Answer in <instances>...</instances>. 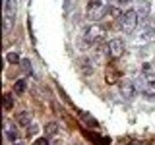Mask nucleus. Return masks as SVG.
Masks as SVG:
<instances>
[{"instance_id":"obj_5","label":"nucleus","mask_w":155,"mask_h":145,"mask_svg":"<svg viewBox=\"0 0 155 145\" xmlns=\"http://www.w3.org/2000/svg\"><path fill=\"white\" fill-rule=\"evenodd\" d=\"M155 39V23H151V21H145V23H142V27H140V31L134 35V41L136 43H151Z\"/></svg>"},{"instance_id":"obj_23","label":"nucleus","mask_w":155,"mask_h":145,"mask_svg":"<svg viewBox=\"0 0 155 145\" xmlns=\"http://www.w3.org/2000/svg\"><path fill=\"white\" fill-rule=\"evenodd\" d=\"M37 134V126H27V135Z\"/></svg>"},{"instance_id":"obj_22","label":"nucleus","mask_w":155,"mask_h":145,"mask_svg":"<svg viewBox=\"0 0 155 145\" xmlns=\"http://www.w3.org/2000/svg\"><path fill=\"white\" fill-rule=\"evenodd\" d=\"M33 145H51V141H48V135H45V137H41V139H37Z\"/></svg>"},{"instance_id":"obj_21","label":"nucleus","mask_w":155,"mask_h":145,"mask_svg":"<svg viewBox=\"0 0 155 145\" xmlns=\"http://www.w3.org/2000/svg\"><path fill=\"white\" fill-rule=\"evenodd\" d=\"M21 68H23V72H25V74H31V64H29V60H21Z\"/></svg>"},{"instance_id":"obj_20","label":"nucleus","mask_w":155,"mask_h":145,"mask_svg":"<svg viewBox=\"0 0 155 145\" xmlns=\"http://www.w3.org/2000/svg\"><path fill=\"white\" fill-rule=\"evenodd\" d=\"M109 14H110V18H118V19H120V16H122V12L118 10V6H113V8H109Z\"/></svg>"},{"instance_id":"obj_7","label":"nucleus","mask_w":155,"mask_h":145,"mask_svg":"<svg viewBox=\"0 0 155 145\" xmlns=\"http://www.w3.org/2000/svg\"><path fill=\"white\" fill-rule=\"evenodd\" d=\"M136 14H138V19L140 23H145L149 21V16H151V2L149 0H142L136 8Z\"/></svg>"},{"instance_id":"obj_2","label":"nucleus","mask_w":155,"mask_h":145,"mask_svg":"<svg viewBox=\"0 0 155 145\" xmlns=\"http://www.w3.org/2000/svg\"><path fill=\"white\" fill-rule=\"evenodd\" d=\"M107 14H109V4L105 0H89L85 8V16L89 21H101Z\"/></svg>"},{"instance_id":"obj_26","label":"nucleus","mask_w":155,"mask_h":145,"mask_svg":"<svg viewBox=\"0 0 155 145\" xmlns=\"http://www.w3.org/2000/svg\"><path fill=\"white\" fill-rule=\"evenodd\" d=\"M14 145H25V143H23V141H16V143H14Z\"/></svg>"},{"instance_id":"obj_24","label":"nucleus","mask_w":155,"mask_h":145,"mask_svg":"<svg viewBox=\"0 0 155 145\" xmlns=\"http://www.w3.org/2000/svg\"><path fill=\"white\" fill-rule=\"evenodd\" d=\"M132 2V0H116V4H118V6H124V4H130Z\"/></svg>"},{"instance_id":"obj_4","label":"nucleus","mask_w":155,"mask_h":145,"mask_svg":"<svg viewBox=\"0 0 155 145\" xmlns=\"http://www.w3.org/2000/svg\"><path fill=\"white\" fill-rule=\"evenodd\" d=\"M138 21L140 19H138L136 10H126V12H122V16H120V29H122L124 33H134Z\"/></svg>"},{"instance_id":"obj_13","label":"nucleus","mask_w":155,"mask_h":145,"mask_svg":"<svg viewBox=\"0 0 155 145\" xmlns=\"http://www.w3.org/2000/svg\"><path fill=\"white\" fill-rule=\"evenodd\" d=\"M80 70L84 76H91L93 74V62L87 60V58H84V60H80Z\"/></svg>"},{"instance_id":"obj_9","label":"nucleus","mask_w":155,"mask_h":145,"mask_svg":"<svg viewBox=\"0 0 155 145\" xmlns=\"http://www.w3.org/2000/svg\"><path fill=\"white\" fill-rule=\"evenodd\" d=\"M118 79H120V72H118V68H114L113 64H109V66H107V72H105V81H107L109 85H114Z\"/></svg>"},{"instance_id":"obj_17","label":"nucleus","mask_w":155,"mask_h":145,"mask_svg":"<svg viewBox=\"0 0 155 145\" xmlns=\"http://www.w3.org/2000/svg\"><path fill=\"white\" fill-rule=\"evenodd\" d=\"M25 79H19L14 83V93H25Z\"/></svg>"},{"instance_id":"obj_14","label":"nucleus","mask_w":155,"mask_h":145,"mask_svg":"<svg viewBox=\"0 0 155 145\" xmlns=\"http://www.w3.org/2000/svg\"><path fill=\"white\" fill-rule=\"evenodd\" d=\"M78 114H80V118L84 120V122H85L87 126H89V128H99V122H97L93 116H89L87 112H80V110H78Z\"/></svg>"},{"instance_id":"obj_3","label":"nucleus","mask_w":155,"mask_h":145,"mask_svg":"<svg viewBox=\"0 0 155 145\" xmlns=\"http://www.w3.org/2000/svg\"><path fill=\"white\" fill-rule=\"evenodd\" d=\"M84 41L87 45H101L105 41V29L97 23H89L84 29Z\"/></svg>"},{"instance_id":"obj_19","label":"nucleus","mask_w":155,"mask_h":145,"mask_svg":"<svg viewBox=\"0 0 155 145\" xmlns=\"http://www.w3.org/2000/svg\"><path fill=\"white\" fill-rule=\"evenodd\" d=\"M6 60L10 62V64H18V62H21L18 52H8V54H6Z\"/></svg>"},{"instance_id":"obj_10","label":"nucleus","mask_w":155,"mask_h":145,"mask_svg":"<svg viewBox=\"0 0 155 145\" xmlns=\"http://www.w3.org/2000/svg\"><path fill=\"white\" fill-rule=\"evenodd\" d=\"M81 134H84L85 137H89V141H93L95 145H109L110 143V137H101V135L91 134V132H87V130H81Z\"/></svg>"},{"instance_id":"obj_11","label":"nucleus","mask_w":155,"mask_h":145,"mask_svg":"<svg viewBox=\"0 0 155 145\" xmlns=\"http://www.w3.org/2000/svg\"><path fill=\"white\" fill-rule=\"evenodd\" d=\"M16 122H18L19 126H25V128H27V126L31 124V114H29L27 110H21V112L16 114Z\"/></svg>"},{"instance_id":"obj_18","label":"nucleus","mask_w":155,"mask_h":145,"mask_svg":"<svg viewBox=\"0 0 155 145\" xmlns=\"http://www.w3.org/2000/svg\"><path fill=\"white\" fill-rule=\"evenodd\" d=\"M12 106H14L12 93H4V108H6V110H12Z\"/></svg>"},{"instance_id":"obj_8","label":"nucleus","mask_w":155,"mask_h":145,"mask_svg":"<svg viewBox=\"0 0 155 145\" xmlns=\"http://www.w3.org/2000/svg\"><path fill=\"white\" fill-rule=\"evenodd\" d=\"M136 93H138V89H136V83L134 81H124L122 85H120V97H122L124 101H132Z\"/></svg>"},{"instance_id":"obj_6","label":"nucleus","mask_w":155,"mask_h":145,"mask_svg":"<svg viewBox=\"0 0 155 145\" xmlns=\"http://www.w3.org/2000/svg\"><path fill=\"white\" fill-rule=\"evenodd\" d=\"M107 54L110 58H120L124 54V41L120 37H114L107 43Z\"/></svg>"},{"instance_id":"obj_1","label":"nucleus","mask_w":155,"mask_h":145,"mask_svg":"<svg viewBox=\"0 0 155 145\" xmlns=\"http://www.w3.org/2000/svg\"><path fill=\"white\" fill-rule=\"evenodd\" d=\"M138 93H143L145 97H153L155 95V62H147L142 66V72L138 74V77L134 79Z\"/></svg>"},{"instance_id":"obj_15","label":"nucleus","mask_w":155,"mask_h":145,"mask_svg":"<svg viewBox=\"0 0 155 145\" xmlns=\"http://www.w3.org/2000/svg\"><path fill=\"white\" fill-rule=\"evenodd\" d=\"M16 14V0H4V16H12Z\"/></svg>"},{"instance_id":"obj_25","label":"nucleus","mask_w":155,"mask_h":145,"mask_svg":"<svg viewBox=\"0 0 155 145\" xmlns=\"http://www.w3.org/2000/svg\"><path fill=\"white\" fill-rule=\"evenodd\" d=\"M128 145H143V143H142V141H140V139H134V141H130Z\"/></svg>"},{"instance_id":"obj_12","label":"nucleus","mask_w":155,"mask_h":145,"mask_svg":"<svg viewBox=\"0 0 155 145\" xmlns=\"http://www.w3.org/2000/svg\"><path fill=\"white\" fill-rule=\"evenodd\" d=\"M6 139L12 141V143L19 141V132H18L16 126H6Z\"/></svg>"},{"instance_id":"obj_16","label":"nucleus","mask_w":155,"mask_h":145,"mask_svg":"<svg viewBox=\"0 0 155 145\" xmlns=\"http://www.w3.org/2000/svg\"><path fill=\"white\" fill-rule=\"evenodd\" d=\"M58 130H60V126H58V122H48L47 126H45V135H54V134H58Z\"/></svg>"}]
</instances>
